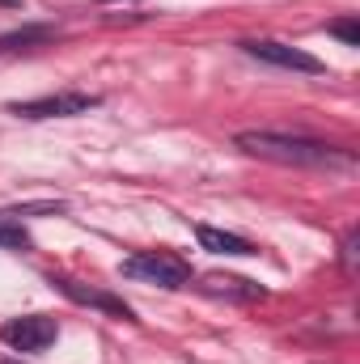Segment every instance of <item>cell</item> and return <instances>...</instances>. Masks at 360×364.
<instances>
[{"label":"cell","mask_w":360,"mask_h":364,"mask_svg":"<svg viewBox=\"0 0 360 364\" xmlns=\"http://www.w3.org/2000/svg\"><path fill=\"white\" fill-rule=\"evenodd\" d=\"M233 144L250 157H263L275 166H305V170H352L356 157L339 144L309 140V136H288V132H238Z\"/></svg>","instance_id":"6da1fadb"},{"label":"cell","mask_w":360,"mask_h":364,"mask_svg":"<svg viewBox=\"0 0 360 364\" xmlns=\"http://www.w3.org/2000/svg\"><path fill=\"white\" fill-rule=\"evenodd\" d=\"M119 272L127 279H144V284H162V288H182L191 284V267L174 259V255H162V250H140L132 259H123Z\"/></svg>","instance_id":"7a4b0ae2"},{"label":"cell","mask_w":360,"mask_h":364,"mask_svg":"<svg viewBox=\"0 0 360 364\" xmlns=\"http://www.w3.org/2000/svg\"><path fill=\"white\" fill-rule=\"evenodd\" d=\"M102 97L93 93H47V97H30V102H13L9 110L21 119H73V114H90Z\"/></svg>","instance_id":"3957f363"},{"label":"cell","mask_w":360,"mask_h":364,"mask_svg":"<svg viewBox=\"0 0 360 364\" xmlns=\"http://www.w3.org/2000/svg\"><path fill=\"white\" fill-rule=\"evenodd\" d=\"M55 335H60V326H55V318H47V314L9 318V322L0 326V339H4L13 352H43L47 343H55Z\"/></svg>","instance_id":"277c9868"},{"label":"cell","mask_w":360,"mask_h":364,"mask_svg":"<svg viewBox=\"0 0 360 364\" xmlns=\"http://www.w3.org/2000/svg\"><path fill=\"white\" fill-rule=\"evenodd\" d=\"M242 51H246V55H255V60H263V64H271V68L309 73V77H318V73H322V60H314V55H309V51H301V47L275 43V38H250V43H242Z\"/></svg>","instance_id":"5b68a950"},{"label":"cell","mask_w":360,"mask_h":364,"mask_svg":"<svg viewBox=\"0 0 360 364\" xmlns=\"http://www.w3.org/2000/svg\"><path fill=\"white\" fill-rule=\"evenodd\" d=\"M51 284L68 296V301H77V305H93V309H102V314H110V318H123V322H136V314H132V305L127 301H119V296H110V292H97V288H81L77 279H55L51 275Z\"/></svg>","instance_id":"8992f818"},{"label":"cell","mask_w":360,"mask_h":364,"mask_svg":"<svg viewBox=\"0 0 360 364\" xmlns=\"http://www.w3.org/2000/svg\"><path fill=\"white\" fill-rule=\"evenodd\" d=\"M195 237H199V246H203V250H212V255H255V246H250L246 237L225 233V229H212V225H199V229H195Z\"/></svg>","instance_id":"52a82bcc"},{"label":"cell","mask_w":360,"mask_h":364,"mask_svg":"<svg viewBox=\"0 0 360 364\" xmlns=\"http://www.w3.org/2000/svg\"><path fill=\"white\" fill-rule=\"evenodd\" d=\"M203 292H212V296H233V301H255V296H263V288L259 284H250V279H238V275H203V284H199Z\"/></svg>","instance_id":"ba28073f"},{"label":"cell","mask_w":360,"mask_h":364,"mask_svg":"<svg viewBox=\"0 0 360 364\" xmlns=\"http://www.w3.org/2000/svg\"><path fill=\"white\" fill-rule=\"evenodd\" d=\"M51 38H55V26H26L13 34H0V51H30L38 43H51Z\"/></svg>","instance_id":"9c48e42d"},{"label":"cell","mask_w":360,"mask_h":364,"mask_svg":"<svg viewBox=\"0 0 360 364\" xmlns=\"http://www.w3.org/2000/svg\"><path fill=\"white\" fill-rule=\"evenodd\" d=\"M30 246H34V237L26 233V225L17 216L0 212V250H30Z\"/></svg>","instance_id":"30bf717a"},{"label":"cell","mask_w":360,"mask_h":364,"mask_svg":"<svg viewBox=\"0 0 360 364\" xmlns=\"http://www.w3.org/2000/svg\"><path fill=\"white\" fill-rule=\"evenodd\" d=\"M335 38H344L348 47H360V26H356V17H339V21H331L327 26Z\"/></svg>","instance_id":"8fae6325"},{"label":"cell","mask_w":360,"mask_h":364,"mask_svg":"<svg viewBox=\"0 0 360 364\" xmlns=\"http://www.w3.org/2000/svg\"><path fill=\"white\" fill-rule=\"evenodd\" d=\"M356 233H348V237H344V246H339V263H344V272L348 275H356Z\"/></svg>","instance_id":"7c38bea8"},{"label":"cell","mask_w":360,"mask_h":364,"mask_svg":"<svg viewBox=\"0 0 360 364\" xmlns=\"http://www.w3.org/2000/svg\"><path fill=\"white\" fill-rule=\"evenodd\" d=\"M0 4H21V0H0Z\"/></svg>","instance_id":"4fadbf2b"},{"label":"cell","mask_w":360,"mask_h":364,"mask_svg":"<svg viewBox=\"0 0 360 364\" xmlns=\"http://www.w3.org/2000/svg\"><path fill=\"white\" fill-rule=\"evenodd\" d=\"M0 364H9V360H0Z\"/></svg>","instance_id":"5bb4252c"}]
</instances>
